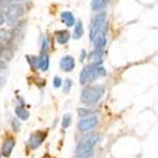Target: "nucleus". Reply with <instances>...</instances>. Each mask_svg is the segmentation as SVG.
<instances>
[{"mask_svg": "<svg viewBox=\"0 0 158 158\" xmlns=\"http://www.w3.org/2000/svg\"><path fill=\"white\" fill-rule=\"evenodd\" d=\"M104 76H106V70L101 64H96L91 62L82 69L80 73V84L87 85L90 82H94L95 80H98L99 77H104Z\"/></svg>", "mask_w": 158, "mask_h": 158, "instance_id": "nucleus-1", "label": "nucleus"}, {"mask_svg": "<svg viewBox=\"0 0 158 158\" xmlns=\"http://www.w3.org/2000/svg\"><path fill=\"white\" fill-rule=\"evenodd\" d=\"M99 135L98 134H90L80 140V143L77 144L75 156L76 158H90L93 156V149L96 146V143L99 142Z\"/></svg>", "mask_w": 158, "mask_h": 158, "instance_id": "nucleus-2", "label": "nucleus"}, {"mask_svg": "<svg viewBox=\"0 0 158 158\" xmlns=\"http://www.w3.org/2000/svg\"><path fill=\"white\" fill-rule=\"evenodd\" d=\"M105 93V86L102 85H93V86H87L82 90L80 100L82 104L91 106V105H95L104 95Z\"/></svg>", "mask_w": 158, "mask_h": 158, "instance_id": "nucleus-3", "label": "nucleus"}, {"mask_svg": "<svg viewBox=\"0 0 158 158\" xmlns=\"http://www.w3.org/2000/svg\"><path fill=\"white\" fill-rule=\"evenodd\" d=\"M105 28H106V14L102 11L94 18V20L91 22V27H90V38L91 42H94V39L100 34L105 33Z\"/></svg>", "mask_w": 158, "mask_h": 158, "instance_id": "nucleus-4", "label": "nucleus"}, {"mask_svg": "<svg viewBox=\"0 0 158 158\" xmlns=\"http://www.w3.org/2000/svg\"><path fill=\"white\" fill-rule=\"evenodd\" d=\"M24 9L19 4H10L5 10V22H8L10 25H14L18 19L23 15Z\"/></svg>", "mask_w": 158, "mask_h": 158, "instance_id": "nucleus-5", "label": "nucleus"}, {"mask_svg": "<svg viewBox=\"0 0 158 158\" xmlns=\"http://www.w3.org/2000/svg\"><path fill=\"white\" fill-rule=\"evenodd\" d=\"M99 125V119L98 116L93 115V116H89V118H82V119L78 122L77 128L80 131H89L91 129H94Z\"/></svg>", "mask_w": 158, "mask_h": 158, "instance_id": "nucleus-6", "label": "nucleus"}, {"mask_svg": "<svg viewBox=\"0 0 158 158\" xmlns=\"http://www.w3.org/2000/svg\"><path fill=\"white\" fill-rule=\"evenodd\" d=\"M44 138H46V133H43V131H37V133H33L28 139V147L31 149H37L43 143Z\"/></svg>", "mask_w": 158, "mask_h": 158, "instance_id": "nucleus-7", "label": "nucleus"}, {"mask_svg": "<svg viewBox=\"0 0 158 158\" xmlns=\"http://www.w3.org/2000/svg\"><path fill=\"white\" fill-rule=\"evenodd\" d=\"M75 66H76V62L72 56H64L60 61V67L64 72H71L75 69Z\"/></svg>", "mask_w": 158, "mask_h": 158, "instance_id": "nucleus-8", "label": "nucleus"}, {"mask_svg": "<svg viewBox=\"0 0 158 158\" xmlns=\"http://www.w3.org/2000/svg\"><path fill=\"white\" fill-rule=\"evenodd\" d=\"M15 147V139L11 138V137H8L4 142H3V146H2V154L4 157H9L11 154V151L14 149Z\"/></svg>", "mask_w": 158, "mask_h": 158, "instance_id": "nucleus-9", "label": "nucleus"}, {"mask_svg": "<svg viewBox=\"0 0 158 158\" xmlns=\"http://www.w3.org/2000/svg\"><path fill=\"white\" fill-rule=\"evenodd\" d=\"M106 34L105 33H100L95 39H94V49H102L105 46H106Z\"/></svg>", "mask_w": 158, "mask_h": 158, "instance_id": "nucleus-10", "label": "nucleus"}, {"mask_svg": "<svg viewBox=\"0 0 158 158\" xmlns=\"http://www.w3.org/2000/svg\"><path fill=\"white\" fill-rule=\"evenodd\" d=\"M61 19L67 27H73L75 23H76L75 17H73V14L71 11H62L61 13Z\"/></svg>", "mask_w": 158, "mask_h": 158, "instance_id": "nucleus-11", "label": "nucleus"}, {"mask_svg": "<svg viewBox=\"0 0 158 158\" xmlns=\"http://www.w3.org/2000/svg\"><path fill=\"white\" fill-rule=\"evenodd\" d=\"M102 56H104V49H94V51L90 53L89 60L93 61V63L101 64V62H102Z\"/></svg>", "mask_w": 158, "mask_h": 158, "instance_id": "nucleus-12", "label": "nucleus"}, {"mask_svg": "<svg viewBox=\"0 0 158 158\" xmlns=\"http://www.w3.org/2000/svg\"><path fill=\"white\" fill-rule=\"evenodd\" d=\"M56 35V39H57V43L60 44H66L69 42V39H70V33L67 29H64V31H57L55 33Z\"/></svg>", "mask_w": 158, "mask_h": 158, "instance_id": "nucleus-13", "label": "nucleus"}, {"mask_svg": "<svg viewBox=\"0 0 158 158\" xmlns=\"http://www.w3.org/2000/svg\"><path fill=\"white\" fill-rule=\"evenodd\" d=\"M15 114L20 120H27L29 118V111L24 108V105H17L15 106Z\"/></svg>", "mask_w": 158, "mask_h": 158, "instance_id": "nucleus-14", "label": "nucleus"}, {"mask_svg": "<svg viewBox=\"0 0 158 158\" xmlns=\"http://www.w3.org/2000/svg\"><path fill=\"white\" fill-rule=\"evenodd\" d=\"M38 67H39V70L43 71V72H46L48 70V67H49V57H48L47 53H44V55H42L41 57H39Z\"/></svg>", "mask_w": 158, "mask_h": 158, "instance_id": "nucleus-15", "label": "nucleus"}, {"mask_svg": "<svg viewBox=\"0 0 158 158\" xmlns=\"http://www.w3.org/2000/svg\"><path fill=\"white\" fill-rule=\"evenodd\" d=\"M110 0H93V10L94 11H102L108 6Z\"/></svg>", "mask_w": 158, "mask_h": 158, "instance_id": "nucleus-16", "label": "nucleus"}, {"mask_svg": "<svg viewBox=\"0 0 158 158\" xmlns=\"http://www.w3.org/2000/svg\"><path fill=\"white\" fill-rule=\"evenodd\" d=\"M75 29H73V38L75 39H80L81 37H82V34H84V25H82V22L81 20H77L76 23H75Z\"/></svg>", "mask_w": 158, "mask_h": 158, "instance_id": "nucleus-17", "label": "nucleus"}, {"mask_svg": "<svg viewBox=\"0 0 158 158\" xmlns=\"http://www.w3.org/2000/svg\"><path fill=\"white\" fill-rule=\"evenodd\" d=\"M77 113L80 116H85V118H89V116H93L94 115V111H91L90 109H84V108H78L77 109Z\"/></svg>", "mask_w": 158, "mask_h": 158, "instance_id": "nucleus-18", "label": "nucleus"}, {"mask_svg": "<svg viewBox=\"0 0 158 158\" xmlns=\"http://www.w3.org/2000/svg\"><path fill=\"white\" fill-rule=\"evenodd\" d=\"M72 85H73V82H72L71 78H66L64 82H63V93L64 94H69L71 87H72Z\"/></svg>", "mask_w": 158, "mask_h": 158, "instance_id": "nucleus-19", "label": "nucleus"}, {"mask_svg": "<svg viewBox=\"0 0 158 158\" xmlns=\"http://www.w3.org/2000/svg\"><path fill=\"white\" fill-rule=\"evenodd\" d=\"M71 119H72L71 114H64L63 119H62V127L63 128H69L71 125Z\"/></svg>", "mask_w": 158, "mask_h": 158, "instance_id": "nucleus-20", "label": "nucleus"}, {"mask_svg": "<svg viewBox=\"0 0 158 158\" xmlns=\"http://www.w3.org/2000/svg\"><path fill=\"white\" fill-rule=\"evenodd\" d=\"M27 58H28V62H29V63H31V66H32V69L38 67L39 57H37V56H27Z\"/></svg>", "mask_w": 158, "mask_h": 158, "instance_id": "nucleus-21", "label": "nucleus"}, {"mask_svg": "<svg viewBox=\"0 0 158 158\" xmlns=\"http://www.w3.org/2000/svg\"><path fill=\"white\" fill-rule=\"evenodd\" d=\"M11 127H13V129H14V131L20 130V123H19V120L17 119V118H13L11 119Z\"/></svg>", "mask_w": 158, "mask_h": 158, "instance_id": "nucleus-22", "label": "nucleus"}, {"mask_svg": "<svg viewBox=\"0 0 158 158\" xmlns=\"http://www.w3.org/2000/svg\"><path fill=\"white\" fill-rule=\"evenodd\" d=\"M42 55H44V53H47V51H48V37L46 35L44 38H43V43H42Z\"/></svg>", "mask_w": 158, "mask_h": 158, "instance_id": "nucleus-23", "label": "nucleus"}, {"mask_svg": "<svg viewBox=\"0 0 158 158\" xmlns=\"http://www.w3.org/2000/svg\"><path fill=\"white\" fill-rule=\"evenodd\" d=\"M0 39H2V41H6V39H9V32H6L5 29L0 31Z\"/></svg>", "mask_w": 158, "mask_h": 158, "instance_id": "nucleus-24", "label": "nucleus"}, {"mask_svg": "<svg viewBox=\"0 0 158 158\" xmlns=\"http://www.w3.org/2000/svg\"><path fill=\"white\" fill-rule=\"evenodd\" d=\"M61 85H62V78L58 77V76H56L53 78V86L55 87H61Z\"/></svg>", "mask_w": 158, "mask_h": 158, "instance_id": "nucleus-25", "label": "nucleus"}, {"mask_svg": "<svg viewBox=\"0 0 158 158\" xmlns=\"http://www.w3.org/2000/svg\"><path fill=\"white\" fill-rule=\"evenodd\" d=\"M10 2L11 0H0V6H5V8H8L9 5H10Z\"/></svg>", "mask_w": 158, "mask_h": 158, "instance_id": "nucleus-26", "label": "nucleus"}, {"mask_svg": "<svg viewBox=\"0 0 158 158\" xmlns=\"http://www.w3.org/2000/svg\"><path fill=\"white\" fill-rule=\"evenodd\" d=\"M4 23H5V17L2 14V13H0V27H2Z\"/></svg>", "mask_w": 158, "mask_h": 158, "instance_id": "nucleus-27", "label": "nucleus"}, {"mask_svg": "<svg viewBox=\"0 0 158 158\" xmlns=\"http://www.w3.org/2000/svg\"><path fill=\"white\" fill-rule=\"evenodd\" d=\"M85 57H86V52H85V49L81 52V56H80V61H84L85 60Z\"/></svg>", "mask_w": 158, "mask_h": 158, "instance_id": "nucleus-28", "label": "nucleus"}, {"mask_svg": "<svg viewBox=\"0 0 158 158\" xmlns=\"http://www.w3.org/2000/svg\"><path fill=\"white\" fill-rule=\"evenodd\" d=\"M3 84H4V81H3V80H2V78H0V86H2V85H3Z\"/></svg>", "mask_w": 158, "mask_h": 158, "instance_id": "nucleus-29", "label": "nucleus"}]
</instances>
